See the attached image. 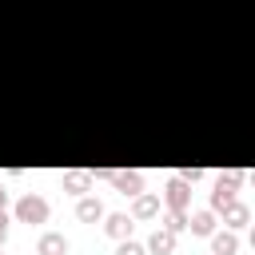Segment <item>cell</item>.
Returning <instances> with one entry per match:
<instances>
[{"label":"cell","instance_id":"obj_1","mask_svg":"<svg viewBox=\"0 0 255 255\" xmlns=\"http://www.w3.org/2000/svg\"><path fill=\"white\" fill-rule=\"evenodd\" d=\"M239 179H243V171H227V175H219V179H215V191H211V207H215V211H223V207L235 199Z\"/></svg>","mask_w":255,"mask_h":255},{"label":"cell","instance_id":"obj_10","mask_svg":"<svg viewBox=\"0 0 255 255\" xmlns=\"http://www.w3.org/2000/svg\"><path fill=\"white\" fill-rule=\"evenodd\" d=\"M247 219H251V211H247V203H235V199H231V203L223 207V223H227V227H243Z\"/></svg>","mask_w":255,"mask_h":255},{"label":"cell","instance_id":"obj_13","mask_svg":"<svg viewBox=\"0 0 255 255\" xmlns=\"http://www.w3.org/2000/svg\"><path fill=\"white\" fill-rule=\"evenodd\" d=\"M195 235H211L215 231V215L211 211H191V223H187Z\"/></svg>","mask_w":255,"mask_h":255},{"label":"cell","instance_id":"obj_14","mask_svg":"<svg viewBox=\"0 0 255 255\" xmlns=\"http://www.w3.org/2000/svg\"><path fill=\"white\" fill-rule=\"evenodd\" d=\"M187 223H191V215H187V211H183V207H171V211H167V215H163V227H171V231H175V235H179V231H183V227H187Z\"/></svg>","mask_w":255,"mask_h":255},{"label":"cell","instance_id":"obj_17","mask_svg":"<svg viewBox=\"0 0 255 255\" xmlns=\"http://www.w3.org/2000/svg\"><path fill=\"white\" fill-rule=\"evenodd\" d=\"M4 235H8V215H4V207H0V243H4Z\"/></svg>","mask_w":255,"mask_h":255},{"label":"cell","instance_id":"obj_6","mask_svg":"<svg viewBox=\"0 0 255 255\" xmlns=\"http://www.w3.org/2000/svg\"><path fill=\"white\" fill-rule=\"evenodd\" d=\"M171 247H175V231H171V227H155V231H151V239H147V251L167 255Z\"/></svg>","mask_w":255,"mask_h":255},{"label":"cell","instance_id":"obj_16","mask_svg":"<svg viewBox=\"0 0 255 255\" xmlns=\"http://www.w3.org/2000/svg\"><path fill=\"white\" fill-rule=\"evenodd\" d=\"M199 175H203V171H199V167H183V179H187V183H195V179H199Z\"/></svg>","mask_w":255,"mask_h":255},{"label":"cell","instance_id":"obj_18","mask_svg":"<svg viewBox=\"0 0 255 255\" xmlns=\"http://www.w3.org/2000/svg\"><path fill=\"white\" fill-rule=\"evenodd\" d=\"M4 203H8V195H4V187H0V207H4Z\"/></svg>","mask_w":255,"mask_h":255},{"label":"cell","instance_id":"obj_12","mask_svg":"<svg viewBox=\"0 0 255 255\" xmlns=\"http://www.w3.org/2000/svg\"><path fill=\"white\" fill-rule=\"evenodd\" d=\"M88 183H92V171H68L64 175V191H72V195L88 191Z\"/></svg>","mask_w":255,"mask_h":255},{"label":"cell","instance_id":"obj_7","mask_svg":"<svg viewBox=\"0 0 255 255\" xmlns=\"http://www.w3.org/2000/svg\"><path fill=\"white\" fill-rule=\"evenodd\" d=\"M36 255H68V239H64V235H56V231H48V235H40Z\"/></svg>","mask_w":255,"mask_h":255},{"label":"cell","instance_id":"obj_11","mask_svg":"<svg viewBox=\"0 0 255 255\" xmlns=\"http://www.w3.org/2000/svg\"><path fill=\"white\" fill-rule=\"evenodd\" d=\"M211 251H215V255H235V251H239V239H235V231H219V235L211 239Z\"/></svg>","mask_w":255,"mask_h":255},{"label":"cell","instance_id":"obj_4","mask_svg":"<svg viewBox=\"0 0 255 255\" xmlns=\"http://www.w3.org/2000/svg\"><path fill=\"white\" fill-rule=\"evenodd\" d=\"M187 199H191V183H187L183 175H175V179L167 183V207H183V211H187Z\"/></svg>","mask_w":255,"mask_h":255},{"label":"cell","instance_id":"obj_19","mask_svg":"<svg viewBox=\"0 0 255 255\" xmlns=\"http://www.w3.org/2000/svg\"><path fill=\"white\" fill-rule=\"evenodd\" d=\"M251 247H255V227H251Z\"/></svg>","mask_w":255,"mask_h":255},{"label":"cell","instance_id":"obj_8","mask_svg":"<svg viewBox=\"0 0 255 255\" xmlns=\"http://www.w3.org/2000/svg\"><path fill=\"white\" fill-rule=\"evenodd\" d=\"M104 231H108L112 239H128V235H131V215H124V211H116V215H108V223H104Z\"/></svg>","mask_w":255,"mask_h":255},{"label":"cell","instance_id":"obj_2","mask_svg":"<svg viewBox=\"0 0 255 255\" xmlns=\"http://www.w3.org/2000/svg\"><path fill=\"white\" fill-rule=\"evenodd\" d=\"M16 219H20V223H44V219H48V199L24 195V199L16 203Z\"/></svg>","mask_w":255,"mask_h":255},{"label":"cell","instance_id":"obj_3","mask_svg":"<svg viewBox=\"0 0 255 255\" xmlns=\"http://www.w3.org/2000/svg\"><path fill=\"white\" fill-rule=\"evenodd\" d=\"M112 183H116V191H120V195H131V199L143 191L139 171H112Z\"/></svg>","mask_w":255,"mask_h":255},{"label":"cell","instance_id":"obj_15","mask_svg":"<svg viewBox=\"0 0 255 255\" xmlns=\"http://www.w3.org/2000/svg\"><path fill=\"white\" fill-rule=\"evenodd\" d=\"M116 255H147V247H143V243H135V239H124Z\"/></svg>","mask_w":255,"mask_h":255},{"label":"cell","instance_id":"obj_9","mask_svg":"<svg viewBox=\"0 0 255 255\" xmlns=\"http://www.w3.org/2000/svg\"><path fill=\"white\" fill-rule=\"evenodd\" d=\"M76 215H80L84 223H96V219H104V203H100L96 195H88V199H80V207H76Z\"/></svg>","mask_w":255,"mask_h":255},{"label":"cell","instance_id":"obj_5","mask_svg":"<svg viewBox=\"0 0 255 255\" xmlns=\"http://www.w3.org/2000/svg\"><path fill=\"white\" fill-rule=\"evenodd\" d=\"M151 215H159V195L139 191V195H135V203H131V219H151Z\"/></svg>","mask_w":255,"mask_h":255}]
</instances>
